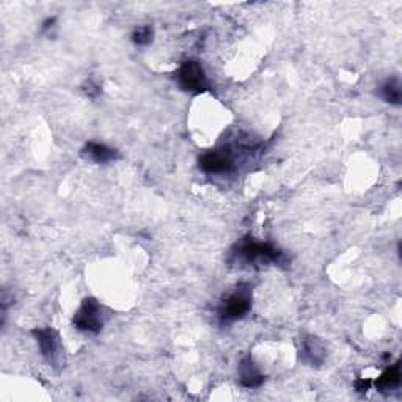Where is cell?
Masks as SVG:
<instances>
[{
    "instance_id": "1",
    "label": "cell",
    "mask_w": 402,
    "mask_h": 402,
    "mask_svg": "<svg viewBox=\"0 0 402 402\" xmlns=\"http://www.w3.org/2000/svg\"><path fill=\"white\" fill-rule=\"evenodd\" d=\"M234 257L249 266L284 264L286 257L282 250L269 242H258L247 237L237 244Z\"/></svg>"
},
{
    "instance_id": "2",
    "label": "cell",
    "mask_w": 402,
    "mask_h": 402,
    "mask_svg": "<svg viewBox=\"0 0 402 402\" xmlns=\"http://www.w3.org/2000/svg\"><path fill=\"white\" fill-rule=\"evenodd\" d=\"M252 300L253 296L250 286L239 284L233 292L228 294L227 299L222 300V304L219 306L217 314L222 326L245 318L252 310Z\"/></svg>"
},
{
    "instance_id": "3",
    "label": "cell",
    "mask_w": 402,
    "mask_h": 402,
    "mask_svg": "<svg viewBox=\"0 0 402 402\" xmlns=\"http://www.w3.org/2000/svg\"><path fill=\"white\" fill-rule=\"evenodd\" d=\"M175 79L177 85L184 90L190 93V95H201L210 87L207 83V77L203 66L197 60H185L176 69Z\"/></svg>"
},
{
    "instance_id": "4",
    "label": "cell",
    "mask_w": 402,
    "mask_h": 402,
    "mask_svg": "<svg viewBox=\"0 0 402 402\" xmlns=\"http://www.w3.org/2000/svg\"><path fill=\"white\" fill-rule=\"evenodd\" d=\"M73 324L77 330L88 331V334H99L104 327V310L99 302L93 297L85 299L79 310L76 311Z\"/></svg>"
},
{
    "instance_id": "5",
    "label": "cell",
    "mask_w": 402,
    "mask_h": 402,
    "mask_svg": "<svg viewBox=\"0 0 402 402\" xmlns=\"http://www.w3.org/2000/svg\"><path fill=\"white\" fill-rule=\"evenodd\" d=\"M34 336L36 338V343L40 346L41 355L46 359V361L53 368L61 366V363H63V352H61L63 347H61L60 335L57 331L51 327L35 329Z\"/></svg>"
},
{
    "instance_id": "6",
    "label": "cell",
    "mask_w": 402,
    "mask_h": 402,
    "mask_svg": "<svg viewBox=\"0 0 402 402\" xmlns=\"http://www.w3.org/2000/svg\"><path fill=\"white\" fill-rule=\"evenodd\" d=\"M198 164L207 175H223L234 170V159L227 150L207 151L200 158Z\"/></svg>"
},
{
    "instance_id": "7",
    "label": "cell",
    "mask_w": 402,
    "mask_h": 402,
    "mask_svg": "<svg viewBox=\"0 0 402 402\" xmlns=\"http://www.w3.org/2000/svg\"><path fill=\"white\" fill-rule=\"evenodd\" d=\"M300 359L310 366H321L327 359V349L318 336L308 335L302 339Z\"/></svg>"
},
{
    "instance_id": "8",
    "label": "cell",
    "mask_w": 402,
    "mask_h": 402,
    "mask_svg": "<svg viewBox=\"0 0 402 402\" xmlns=\"http://www.w3.org/2000/svg\"><path fill=\"white\" fill-rule=\"evenodd\" d=\"M239 381L244 388H259V386L264 383V376L259 371V368L254 365V361L252 357H245L239 363Z\"/></svg>"
},
{
    "instance_id": "9",
    "label": "cell",
    "mask_w": 402,
    "mask_h": 402,
    "mask_svg": "<svg viewBox=\"0 0 402 402\" xmlns=\"http://www.w3.org/2000/svg\"><path fill=\"white\" fill-rule=\"evenodd\" d=\"M83 153L87 154L91 160H95L96 164H109V162H113L120 158L117 150L98 142H88L85 145Z\"/></svg>"
},
{
    "instance_id": "10",
    "label": "cell",
    "mask_w": 402,
    "mask_h": 402,
    "mask_svg": "<svg viewBox=\"0 0 402 402\" xmlns=\"http://www.w3.org/2000/svg\"><path fill=\"white\" fill-rule=\"evenodd\" d=\"M401 363L396 361L390 368H386L381 377H377V381L374 382L376 388L382 393L393 391L401 385Z\"/></svg>"
},
{
    "instance_id": "11",
    "label": "cell",
    "mask_w": 402,
    "mask_h": 402,
    "mask_svg": "<svg viewBox=\"0 0 402 402\" xmlns=\"http://www.w3.org/2000/svg\"><path fill=\"white\" fill-rule=\"evenodd\" d=\"M378 95L391 105H401V99H402V90H401V83L396 79V77H391V79L385 81L381 88H378Z\"/></svg>"
},
{
    "instance_id": "12",
    "label": "cell",
    "mask_w": 402,
    "mask_h": 402,
    "mask_svg": "<svg viewBox=\"0 0 402 402\" xmlns=\"http://www.w3.org/2000/svg\"><path fill=\"white\" fill-rule=\"evenodd\" d=\"M154 29L151 26H140L133 32V41L137 46H148L153 41Z\"/></svg>"
},
{
    "instance_id": "13",
    "label": "cell",
    "mask_w": 402,
    "mask_h": 402,
    "mask_svg": "<svg viewBox=\"0 0 402 402\" xmlns=\"http://www.w3.org/2000/svg\"><path fill=\"white\" fill-rule=\"evenodd\" d=\"M83 91L87 93V96H88V98H91V99H96V98L100 95V87H99L98 83L93 82V81H88L87 83H85Z\"/></svg>"
},
{
    "instance_id": "14",
    "label": "cell",
    "mask_w": 402,
    "mask_h": 402,
    "mask_svg": "<svg viewBox=\"0 0 402 402\" xmlns=\"http://www.w3.org/2000/svg\"><path fill=\"white\" fill-rule=\"evenodd\" d=\"M371 383H373L371 381H365V378H359V381L355 382V390H357V391H368Z\"/></svg>"
}]
</instances>
